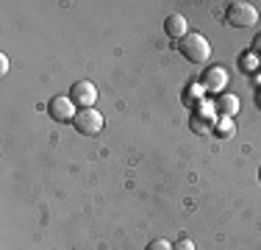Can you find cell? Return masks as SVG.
<instances>
[{
    "label": "cell",
    "instance_id": "obj_14",
    "mask_svg": "<svg viewBox=\"0 0 261 250\" xmlns=\"http://www.w3.org/2000/svg\"><path fill=\"white\" fill-rule=\"evenodd\" d=\"M9 72V59H6V53H0V75Z\"/></svg>",
    "mask_w": 261,
    "mask_h": 250
},
{
    "label": "cell",
    "instance_id": "obj_13",
    "mask_svg": "<svg viewBox=\"0 0 261 250\" xmlns=\"http://www.w3.org/2000/svg\"><path fill=\"white\" fill-rule=\"evenodd\" d=\"M145 250H172V242H167V239H153Z\"/></svg>",
    "mask_w": 261,
    "mask_h": 250
},
{
    "label": "cell",
    "instance_id": "obj_5",
    "mask_svg": "<svg viewBox=\"0 0 261 250\" xmlns=\"http://www.w3.org/2000/svg\"><path fill=\"white\" fill-rule=\"evenodd\" d=\"M70 100L78 106V109H95V103H97V86L92 84V81H75V84L70 86Z\"/></svg>",
    "mask_w": 261,
    "mask_h": 250
},
{
    "label": "cell",
    "instance_id": "obj_15",
    "mask_svg": "<svg viewBox=\"0 0 261 250\" xmlns=\"http://www.w3.org/2000/svg\"><path fill=\"white\" fill-rule=\"evenodd\" d=\"M253 53L261 56V34H256V39H253Z\"/></svg>",
    "mask_w": 261,
    "mask_h": 250
},
{
    "label": "cell",
    "instance_id": "obj_17",
    "mask_svg": "<svg viewBox=\"0 0 261 250\" xmlns=\"http://www.w3.org/2000/svg\"><path fill=\"white\" fill-rule=\"evenodd\" d=\"M258 178H261V170H258Z\"/></svg>",
    "mask_w": 261,
    "mask_h": 250
},
{
    "label": "cell",
    "instance_id": "obj_12",
    "mask_svg": "<svg viewBox=\"0 0 261 250\" xmlns=\"http://www.w3.org/2000/svg\"><path fill=\"white\" fill-rule=\"evenodd\" d=\"M172 250H195V242L189 236H181L178 242H172Z\"/></svg>",
    "mask_w": 261,
    "mask_h": 250
},
{
    "label": "cell",
    "instance_id": "obj_7",
    "mask_svg": "<svg viewBox=\"0 0 261 250\" xmlns=\"http://www.w3.org/2000/svg\"><path fill=\"white\" fill-rule=\"evenodd\" d=\"M186 28H189V22H186V17H184V14H178V11H175V14H170V17L164 20V34L170 36L172 42H181L184 36L189 34Z\"/></svg>",
    "mask_w": 261,
    "mask_h": 250
},
{
    "label": "cell",
    "instance_id": "obj_4",
    "mask_svg": "<svg viewBox=\"0 0 261 250\" xmlns=\"http://www.w3.org/2000/svg\"><path fill=\"white\" fill-rule=\"evenodd\" d=\"M103 114L97 109H78V114H75V120H72V125H75V131L78 134H84V136H97L103 131Z\"/></svg>",
    "mask_w": 261,
    "mask_h": 250
},
{
    "label": "cell",
    "instance_id": "obj_11",
    "mask_svg": "<svg viewBox=\"0 0 261 250\" xmlns=\"http://www.w3.org/2000/svg\"><path fill=\"white\" fill-rule=\"evenodd\" d=\"M192 131H197V134H211V128H214V122L208 125V120H203V117H192Z\"/></svg>",
    "mask_w": 261,
    "mask_h": 250
},
{
    "label": "cell",
    "instance_id": "obj_2",
    "mask_svg": "<svg viewBox=\"0 0 261 250\" xmlns=\"http://www.w3.org/2000/svg\"><path fill=\"white\" fill-rule=\"evenodd\" d=\"M225 22L231 28H253L258 22V11L253 3H245V0H236V3H228L225 9Z\"/></svg>",
    "mask_w": 261,
    "mask_h": 250
},
{
    "label": "cell",
    "instance_id": "obj_6",
    "mask_svg": "<svg viewBox=\"0 0 261 250\" xmlns=\"http://www.w3.org/2000/svg\"><path fill=\"white\" fill-rule=\"evenodd\" d=\"M203 89L211 92V95H222V89H225V84H228V72H225V67H220V64H214V67H208L206 72H203Z\"/></svg>",
    "mask_w": 261,
    "mask_h": 250
},
{
    "label": "cell",
    "instance_id": "obj_3",
    "mask_svg": "<svg viewBox=\"0 0 261 250\" xmlns=\"http://www.w3.org/2000/svg\"><path fill=\"white\" fill-rule=\"evenodd\" d=\"M78 114V106L70 100V95H53L47 100V117L56 122H72Z\"/></svg>",
    "mask_w": 261,
    "mask_h": 250
},
{
    "label": "cell",
    "instance_id": "obj_8",
    "mask_svg": "<svg viewBox=\"0 0 261 250\" xmlns=\"http://www.w3.org/2000/svg\"><path fill=\"white\" fill-rule=\"evenodd\" d=\"M214 111L220 117H233L239 114V97L231 95V92H222V95L214 97Z\"/></svg>",
    "mask_w": 261,
    "mask_h": 250
},
{
    "label": "cell",
    "instance_id": "obj_1",
    "mask_svg": "<svg viewBox=\"0 0 261 250\" xmlns=\"http://www.w3.org/2000/svg\"><path fill=\"white\" fill-rule=\"evenodd\" d=\"M178 50H181V56L186 61H192V64H206L208 56H211V45L200 31H189V34L178 42Z\"/></svg>",
    "mask_w": 261,
    "mask_h": 250
},
{
    "label": "cell",
    "instance_id": "obj_16",
    "mask_svg": "<svg viewBox=\"0 0 261 250\" xmlns=\"http://www.w3.org/2000/svg\"><path fill=\"white\" fill-rule=\"evenodd\" d=\"M256 103H258V106H261V92H258V97H256Z\"/></svg>",
    "mask_w": 261,
    "mask_h": 250
},
{
    "label": "cell",
    "instance_id": "obj_10",
    "mask_svg": "<svg viewBox=\"0 0 261 250\" xmlns=\"http://www.w3.org/2000/svg\"><path fill=\"white\" fill-rule=\"evenodd\" d=\"M203 92H206V89H203V84H195V81H192V84L186 86V92H184V103L186 106H197L203 100Z\"/></svg>",
    "mask_w": 261,
    "mask_h": 250
},
{
    "label": "cell",
    "instance_id": "obj_9",
    "mask_svg": "<svg viewBox=\"0 0 261 250\" xmlns=\"http://www.w3.org/2000/svg\"><path fill=\"white\" fill-rule=\"evenodd\" d=\"M211 134H214L217 139H233V134H236L233 117H217V120H214V128H211Z\"/></svg>",
    "mask_w": 261,
    "mask_h": 250
},
{
    "label": "cell",
    "instance_id": "obj_18",
    "mask_svg": "<svg viewBox=\"0 0 261 250\" xmlns=\"http://www.w3.org/2000/svg\"><path fill=\"white\" fill-rule=\"evenodd\" d=\"M258 61H261V56H258Z\"/></svg>",
    "mask_w": 261,
    "mask_h": 250
}]
</instances>
